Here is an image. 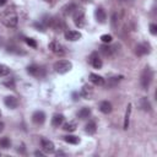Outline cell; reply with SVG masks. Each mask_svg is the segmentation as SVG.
I'll return each instance as SVG.
<instances>
[{
    "label": "cell",
    "instance_id": "obj_1",
    "mask_svg": "<svg viewBox=\"0 0 157 157\" xmlns=\"http://www.w3.org/2000/svg\"><path fill=\"white\" fill-rule=\"evenodd\" d=\"M0 22L9 28H13L18 23V15L13 9H6L0 13Z\"/></svg>",
    "mask_w": 157,
    "mask_h": 157
},
{
    "label": "cell",
    "instance_id": "obj_2",
    "mask_svg": "<svg viewBox=\"0 0 157 157\" xmlns=\"http://www.w3.org/2000/svg\"><path fill=\"white\" fill-rule=\"evenodd\" d=\"M152 78H153V71L150 66H146L141 74V78H140V83H141V87L142 90H148L151 82H152Z\"/></svg>",
    "mask_w": 157,
    "mask_h": 157
},
{
    "label": "cell",
    "instance_id": "obj_3",
    "mask_svg": "<svg viewBox=\"0 0 157 157\" xmlns=\"http://www.w3.org/2000/svg\"><path fill=\"white\" fill-rule=\"evenodd\" d=\"M54 70L55 72L60 74V75H64L66 72H69L71 69H72V63L69 61V60H58L54 63Z\"/></svg>",
    "mask_w": 157,
    "mask_h": 157
},
{
    "label": "cell",
    "instance_id": "obj_4",
    "mask_svg": "<svg viewBox=\"0 0 157 157\" xmlns=\"http://www.w3.org/2000/svg\"><path fill=\"white\" fill-rule=\"evenodd\" d=\"M72 20H74V23L76 27L78 28H82L86 23V20H85V12L81 7H77L75 10V12L72 13Z\"/></svg>",
    "mask_w": 157,
    "mask_h": 157
},
{
    "label": "cell",
    "instance_id": "obj_5",
    "mask_svg": "<svg viewBox=\"0 0 157 157\" xmlns=\"http://www.w3.org/2000/svg\"><path fill=\"white\" fill-rule=\"evenodd\" d=\"M48 48H49V50H50L52 53H54V54L58 55V56H63V55H65V53H66L65 47H64L60 42H58V40H52V42L48 44Z\"/></svg>",
    "mask_w": 157,
    "mask_h": 157
},
{
    "label": "cell",
    "instance_id": "obj_6",
    "mask_svg": "<svg viewBox=\"0 0 157 157\" xmlns=\"http://www.w3.org/2000/svg\"><path fill=\"white\" fill-rule=\"evenodd\" d=\"M99 52L102 55H104L107 58H113L118 53V45H110V43L103 44L99 47Z\"/></svg>",
    "mask_w": 157,
    "mask_h": 157
},
{
    "label": "cell",
    "instance_id": "obj_7",
    "mask_svg": "<svg viewBox=\"0 0 157 157\" xmlns=\"http://www.w3.org/2000/svg\"><path fill=\"white\" fill-rule=\"evenodd\" d=\"M27 72L34 77H42L44 76V69L36 65V64H32L29 66H27Z\"/></svg>",
    "mask_w": 157,
    "mask_h": 157
},
{
    "label": "cell",
    "instance_id": "obj_8",
    "mask_svg": "<svg viewBox=\"0 0 157 157\" xmlns=\"http://www.w3.org/2000/svg\"><path fill=\"white\" fill-rule=\"evenodd\" d=\"M40 147L45 153H53L55 150V146L53 144V141L48 140V139H42L40 140Z\"/></svg>",
    "mask_w": 157,
    "mask_h": 157
},
{
    "label": "cell",
    "instance_id": "obj_9",
    "mask_svg": "<svg viewBox=\"0 0 157 157\" xmlns=\"http://www.w3.org/2000/svg\"><path fill=\"white\" fill-rule=\"evenodd\" d=\"M64 36H65V38H66L67 40H70V42H76V40H78V39H81V37H82V34H81L78 31H74V29H67V31H65Z\"/></svg>",
    "mask_w": 157,
    "mask_h": 157
},
{
    "label": "cell",
    "instance_id": "obj_10",
    "mask_svg": "<svg viewBox=\"0 0 157 157\" xmlns=\"http://www.w3.org/2000/svg\"><path fill=\"white\" fill-rule=\"evenodd\" d=\"M32 121L37 125H42L45 121V113L43 110H36L32 115Z\"/></svg>",
    "mask_w": 157,
    "mask_h": 157
},
{
    "label": "cell",
    "instance_id": "obj_11",
    "mask_svg": "<svg viewBox=\"0 0 157 157\" xmlns=\"http://www.w3.org/2000/svg\"><path fill=\"white\" fill-rule=\"evenodd\" d=\"M77 7H78V5L76 2H69L61 7V12H63V15L69 16V15H72Z\"/></svg>",
    "mask_w": 157,
    "mask_h": 157
},
{
    "label": "cell",
    "instance_id": "obj_12",
    "mask_svg": "<svg viewBox=\"0 0 157 157\" xmlns=\"http://www.w3.org/2000/svg\"><path fill=\"white\" fill-rule=\"evenodd\" d=\"M90 64L94 67V69H101L103 63H102V59L99 58L98 53H92L91 56H90Z\"/></svg>",
    "mask_w": 157,
    "mask_h": 157
},
{
    "label": "cell",
    "instance_id": "obj_13",
    "mask_svg": "<svg viewBox=\"0 0 157 157\" xmlns=\"http://www.w3.org/2000/svg\"><path fill=\"white\" fill-rule=\"evenodd\" d=\"M52 28H54L56 32L59 31H63L64 28H65V23L63 22V20H60V18H58V17H54V18H52L50 20V25H49Z\"/></svg>",
    "mask_w": 157,
    "mask_h": 157
},
{
    "label": "cell",
    "instance_id": "obj_14",
    "mask_svg": "<svg viewBox=\"0 0 157 157\" xmlns=\"http://www.w3.org/2000/svg\"><path fill=\"white\" fill-rule=\"evenodd\" d=\"M148 53H150V45L146 44V43H141V44L136 45V48H135V54L139 55V56L146 55Z\"/></svg>",
    "mask_w": 157,
    "mask_h": 157
},
{
    "label": "cell",
    "instance_id": "obj_15",
    "mask_svg": "<svg viewBox=\"0 0 157 157\" xmlns=\"http://www.w3.org/2000/svg\"><path fill=\"white\" fill-rule=\"evenodd\" d=\"M4 103H5V105H6L7 108H10V109H16L17 105H18V99H17L16 97H13V96H7V97H5Z\"/></svg>",
    "mask_w": 157,
    "mask_h": 157
},
{
    "label": "cell",
    "instance_id": "obj_16",
    "mask_svg": "<svg viewBox=\"0 0 157 157\" xmlns=\"http://www.w3.org/2000/svg\"><path fill=\"white\" fill-rule=\"evenodd\" d=\"M94 17H96V21L98 23H104L107 20V13L102 7H97L94 11Z\"/></svg>",
    "mask_w": 157,
    "mask_h": 157
},
{
    "label": "cell",
    "instance_id": "obj_17",
    "mask_svg": "<svg viewBox=\"0 0 157 157\" xmlns=\"http://www.w3.org/2000/svg\"><path fill=\"white\" fill-rule=\"evenodd\" d=\"M80 96L83 97V98H86V99H91V97L93 96V88H92V86L85 85L81 88V91H80Z\"/></svg>",
    "mask_w": 157,
    "mask_h": 157
},
{
    "label": "cell",
    "instance_id": "obj_18",
    "mask_svg": "<svg viewBox=\"0 0 157 157\" xmlns=\"http://www.w3.org/2000/svg\"><path fill=\"white\" fill-rule=\"evenodd\" d=\"M90 81L96 86H104L105 80L98 74H90Z\"/></svg>",
    "mask_w": 157,
    "mask_h": 157
},
{
    "label": "cell",
    "instance_id": "obj_19",
    "mask_svg": "<svg viewBox=\"0 0 157 157\" xmlns=\"http://www.w3.org/2000/svg\"><path fill=\"white\" fill-rule=\"evenodd\" d=\"M123 78H124V76H121V75H119V76H112V77L108 78L107 82H104V85H107V87H115Z\"/></svg>",
    "mask_w": 157,
    "mask_h": 157
},
{
    "label": "cell",
    "instance_id": "obj_20",
    "mask_svg": "<svg viewBox=\"0 0 157 157\" xmlns=\"http://www.w3.org/2000/svg\"><path fill=\"white\" fill-rule=\"evenodd\" d=\"M99 110L103 113V114H109L112 112V104L110 102L108 101H102L99 103Z\"/></svg>",
    "mask_w": 157,
    "mask_h": 157
},
{
    "label": "cell",
    "instance_id": "obj_21",
    "mask_svg": "<svg viewBox=\"0 0 157 157\" xmlns=\"http://www.w3.org/2000/svg\"><path fill=\"white\" fill-rule=\"evenodd\" d=\"M139 104H140V108H141L142 110H145V112H151V103H150V101L147 99V97L140 98Z\"/></svg>",
    "mask_w": 157,
    "mask_h": 157
},
{
    "label": "cell",
    "instance_id": "obj_22",
    "mask_svg": "<svg viewBox=\"0 0 157 157\" xmlns=\"http://www.w3.org/2000/svg\"><path fill=\"white\" fill-rule=\"evenodd\" d=\"M130 114H131V103H129V104H128V107H126V110H125V115H124V124H123V128H124V130H126V129L129 128Z\"/></svg>",
    "mask_w": 157,
    "mask_h": 157
},
{
    "label": "cell",
    "instance_id": "obj_23",
    "mask_svg": "<svg viewBox=\"0 0 157 157\" xmlns=\"http://www.w3.org/2000/svg\"><path fill=\"white\" fill-rule=\"evenodd\" d=\"M64 123V115L63 114H54L52 118V125L55 128H59Z\"/></svg>",
    "mask_w": 157,
    "mask_h": 157
},
{
    "label": "cell",
    "instance_id": "obj_24",
    "mask_svg": "<svg viewBox=\"0 0 157 157\" xmlns=\"http://www.w3.org/2000/svg\"><path fill=\"white\" fill-rule=\"evenodd\" d=\"M85 131H86L88 135H93V134L97 131V125H96V123H94L93 120H90V121L86 124V126H85Z\"/></svg>",
    "mask_w": 157,
    "mask_h": 157
},
{
    "label": "cell",
    "instance_id": "obj_25",
    "mask_svg": "<svg viewBox=\"0 0 157 157\" xmlns=\"http://www.w3.org/2000/svg\"><path fill=\"white\" fill-rule=\"evenodd\" d=\"M91 115V109L88 107H83L77 112V118L80 119H87Z\"/></svg>",
    "mask_w": 157,
    "mask_h": 157
},
{
    "label": "cell",
    "instance_id": "obj_26",
    "mask_svg": "<svg viewBox=\"0 0 157 157\" xmlns=\"http://www.w3.org/2000/svg\"><path fill=\"white\" fill-rule=\"evenodd\" d=\"M76 128H77V124H76V121H74V120H70V121H67V123H65V124L63 125V129H64L65 131H67V132L75 131Z\"/></svg>",
    "mask_w": 157,
    "mask_h": 157
},
{
    "label": "cell",
    "instance_id": "obj_27",
    "mask_svg": "<svg viewBox=\"0 0 157 157\" xmlns=\"http://www.w3.org/2000/svg\"><path fill=\"white\" fill-rule=\"evenodd\" d=\"M64 141L67 142V144H72V145H77L80 142V139L75 135H66V136H63Z\"/></svg>",
    "mask_w": 157,
    "mask_h": 157
},
{
    "label": "cell",
    "instance_id": "obj_28",
    "mask_svg": "<svg viewBox=\"0 0 157 157\" xmlns=\"http://www.w3.org/2000/svg\"><path fill=\"white\" fill-rule=\"evenodd\" d=\"M10 74V67L5 64H0V77H5Z\"/></svg>",
    "mask_w": 157,
    "mask_h": 157
},
{
    "label": "cell",
    "instance_id": "obj_29",
    "mask_svg": "<svg viewBox=\"0 0 157 157\" xmlns=\"http://www.w3.org/2000/svg\"><path fill=\"white\" fill-rule=\"evenodd\" d=\"M11 146V141H10V139L9 137H1L0 139V147H2V148H9Z\"/></svg>",
    "mask_w": 157,
    "mask_h": 157
},
{
    "label": "cell",
    "instance_id": "obj_30",
    "mask_svg": "<svg viewBox=\"0 0 157 157\" xmlns=\"http://www.w3.org/2000/svg\"><path fill=\"white\" fill-rule=\"evenodd\" d=\"M2 85H4V86H6L7 88L15 90V80H13V78H7V80L2 81Z\"/></svg>",
    "mask_w": 157,
    "mask_h": 157
},
{
    "label": "cell",
    "instance_id": "obj_31",
    "mask_svg": "<svg viewBox=\"0 0 157 157\" xmlns=\"http://www.w3.org/2000/svg\"><path fill=\"white\" fill-rule=\"evenodd\" d=\"M112 39H113V37H112L110 34H102V36H101V40H102L104 44L112 43Z\"/></svg>",
    "mask_w": 157,
    "mask_h": 157
},
{
    "label": "cell",
    "instance_id": "obj_32",
    "mask_svg": "<svg viewBox=\"0 0 157 157\" xmlns=\"http://www.w3.org/2000/svg\"><path fill=\"white\" fill-rule=\"evenodd\" d=\"M33 26H34V27H36L38 31H40V32H44V31H45V28H47V27L43 25V22H42V21H39V22H36Z\"/></svg>",
    "mask_w": 157,
    "mask_h": 157
},
{
    "label": "cell",
    "instance_id": "obj_33",
    "mask_svg": "<svg viewBox=\"0 0 157 157\" xmlns=\"http://www.w3.org/2000/svg\"><path fill=\"white\" fill-rule=\"evenodd\" d=\"M25 40H26V43H27L29 47H32V48H37V42H36L33 38H26Z\"/></svg>",
    "mask_w": 157,
    "mask_h": 157
},
{
    "label": "cell",
    "instance_id": "obj_34",
    "mask_svg": "<svg viewBox=\"0 0 157 157\" xmlns=\"http://www.w3.org/2000/svg\"><path fill=\"white\" fill-rule=\"evenodd\" d=\"M150 33L153 34V36L157 34V25H155V23H151L150 25Z\"/></svg>",
    "mask_w": 157,
    "mask_h": 157
},
{
    "label": "cell",
    "instance_id": "obj_35",
    "mask_svg": "<svg viewBox=\"0 0 157 157\" xmlns=\"http://www.w3.org/2000/svg\"><path fill=\"white\" fill-rule=\"evenodd\" d=\"M117 21H118V15L114 12V13L112 15V26H113V27H115V25H117Z\"/></svg>",
    "mask_w": 157,
    "mask_h": 157
},
{
    "label": "cell",
    "instance_id": "obj_36",
    "mask_svg": "<svg viewBox=\"0 0 157 157\" xmlns=\"http://www.w3.org/2000/svg\"><path fill=\"white\" fill-rule=\"evenodd\" d=\"M34 155H36V156H39V157H43V156H44V153H43L42 151H36Z\"/></svg>",
    "mask_w": 157,
    "mask_h": 157
},
{
    "label": "cell",
    "instance_id": "obj_37",
    "mask_svg": "<svg viewBox=\"0 0 157 157\" xmlns=\"http://www.w3.org/2000/svg\"><path fill=\"white\" fill-rule=\"evenodd\" d=\"M72 97H74V101H77V99H78V94H77L76 92L72 93Z\"/></svg>",
    "mask_w": 157,
    "mask_h": 157
},
{
    "label": "cell",
    "instance_id": "obj_38",
    "mask_svg": "<svg viewBox=\"0 0 157 157\" xmlns=\"http://www.w3.org/2000/svg\"><path fill=\"white\" fill-rule=\"evenodd\" d=\"M4 128H5L4 123H2V121H0V132H2V131H4Z\"/></svg>",
    "mask_w": 157,
    "mask_h": 157
},
{
    "label": "cell",
    "instance_id": "obj_39",
    "mask_svg": "<svg viewBox=\"0 0 157 157\" xmlns=\"http://www.w3.org/2000/svg\"><path fill=\"white\" fill-rule=\"evenodd\" d=\"M7 2V0H0V6H4Z\"/></svg>",
    "mask_w": 157,
    "mask_h": 157
},
{
    "label": "cell",
    "instance_id": "obj_40",
    "mask_svg": "<svg viewBox=\"0 0 157 157\" xmlns=\"http://www.w3.org/2000/svg\"><path fill=\"white\" fill-rule=\"evenodd\" d=\"M56 155H58V156H63V155H65V153H64L63 151H58V152H56Z\"/></svg>",
    "mask_w": 157,
    "mask_h": 157
},
{
    "label": "cell",
    "instance_id": "obj_41",
    "mask_svg": "<svg viewBox=\"0 0 157 157\" xmlns=\"http://www.w3.org/2000/svg\"><path fill=\"white\" fill-rule=\"evenodd\" d=\"M119 1H128V0H119Z\"/></svg>",
    "mask_w": 157,
    "mask_h": 157
},
{
    "label": "cell",
    "instance_id": "obj_42",
    "mask_svg": "<svg viewBox=\"0 0 157 157\" xmlns=\"http://www.w3.org/2000/svg\"><path fill=\"white\" fill-rule=\"evenodd\" d=\"M0 117H1V110H0Z\"/></svg>",
    "mask_w": 157,
    "mask_h": 157
},
{
    "label": "cell",
    "instance_id": "obj_43",
    "mask_svg": "<svg viewBox=\"0 0 157 157\" xmlns=\"http://www.w3.org/2000/svg\"><path fill=\"white\" fill-rule=\"evenodd\" d=\"M82 1H88V0H82Z\"/></svg>",
    "mask_w": 157,
    "mask_h": 157
},
{
    "label": "cell",
    "instance_id": "obj_44",
    "mask_svg": "<svg viewBox=\"0 0 157 157\" xmlns=\"http://www.w3.org/2000/svg\"><path fill=\"white\" fill-rule=\"evenodd\" d=\"M0 43H1V40H0Z\"/></svg>",
    "mask_w": 157,
    "mask_h": 157
}]
</instances>
